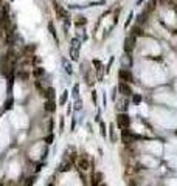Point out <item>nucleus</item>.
<instances>
[{"mask_svg": "<svg viewBox=\"0 0 177 186\" xmlns=\"http://www.w3.org/2000/svg\"><path fill=\"white\" fill-rule=\"evenodd\" d=\"M101 183H103V174L97 171V172H93L90 175V185L92 186H99Z\"/></svg>", "mask_w": 177, "mask_h": 186, "instance_id": "nucleus-10", "label": "nucleus"}, {"mask_svg": "<svg viewBox=\"0 0 177 186\" xmlns=\"http://www.w3.org/2000/svg\"><path fill=\"white\" fill-rule=\"evenodd\" d=\"M99 129H101V135L106 138V136H107V134H106V124L103 123V121H99Z\"/></svg>", "mask_w": 177, "mask_h": 186, "instance_id": "nucleus-23", "label": "nucleus"}, {"mask_svg": "<svg viewBox=\"0 0 177 186\" xmlns=\"http://www.w3.org/2000/svg\"><path fill=\"white\" fill-rule=\"evenodd\" d=\"M62 65H64V71L67 75H73V67H72V64H70V60L68 59H62Z\"/></svg>", "mask_w": 177, "mask_h": 186, "instance_id": "nucleus-15", "label": "nucleus"}, {"mask_svg": "<svg viewBox=\"0 0 177 186\" xmlns=\"http://www.w3.org/2000/svg\"><path fill=\"white\" fill-rule=\"evenodd\" d=\"M110 141L112 143L117 141V135H115V127L113 126H110Z\"/></svg>", "mask_w": 177, "mask_h": 186, "instance_id": "nucleus-22", "label": "nucleus"}, {"mask_svg": "<svg viewBox=\"0 0 177 186\" xmlns=\"http://www.w3.org/2000/svg\"><path fill=\"white\" fill-rule=\"evenodd\" d=\"M53 130V120H50V123H48V132H51Z\"/></svg>", "mask_w": 177, "mask_h": 186, "instance_id": "nucleus-27", "label": "nucleus"}, {"mask_svg": "<svg viewBox=\"0 0 177 186\" xmlns=\"http://www.w3.org/2000/svg\"><path fill=\"white\" fill-rule=\"evenodd\" d=\"M31 76L36 78V79H41L42 76H45V68H42V67H33Z\"/></svg>", "mask_w": 177, "mask_h": 186, "instance_id": "nucleus-12", "label": "nucleus"}, {"mask_svg": "<svg viewBox=\"0 0 177 186\" xmlns=\"http://www.w3.org/2000/svg\"><path fill=\"white\" fill-rule=\"evenodd\" d=\"M143 2H146V0H137V2H135V5H137V6H140Z\"/></svg>", "mask_w": 177, "mask_h": 186, "instance_id": "nucleus-30", "label": "nucleus"}, {"mask_svg": "<svg viewBox=\"0 0 177 186\" xmlns=\"http://www.w3.org/2000/svg\"><path fill=\"white\" fill-rule=\"evenodd\" d=\"M117 126L120 127V129H129V126H130L129 115H126V113H118V116H117Z\"/></svg>", "mask_w": 177, "mask_h": 186, "instance_id": "nucleus-4", "label": "nucleus"}, {"mask_svg": "<svg viewBox=\"0 0 177 186\" xmlns=\"http://www.w3.org/2000/svg\"><path fill=\"white\" fill-rule=\"evenodd\" d=\"M92 101H93V102H95V104H97V93H95V92H93V93H92Z\"/></svg>", "mask_w": 177, "mask_h": 186, "instance_id": "nucleus-28", "label": "nucleus"}, {"mask_svg": "<svg viewBox=\"0 0 177 186\" xmlns=\"http://www.w3.org/2000/svg\"><path fill=\"white\" fill-rule=\"evenodd\" d=\"M34 183H36V175H31V177H28L25 180V185L24 186H33Z\"/></svg>", "mask_w": 177, "mask_h": 186, "instance_id": "nucleus-20", "label": "nucleus"}, {"mask_svg": "<svg viewBox=\"0 0 177 186\" xmlns=\"http://www.w3.org/2000/svg\"><path fill=\"white\" fill-rule=\"evenodd\" d=\"M72 169V161H65V163H62V165L59 166V172H67V171H70Z\"/></svg>", "mask_w": 177, "mask_h": 186, "instance_id": "nucleus-17", "label": "nucleus"}, {"mask_svg": "<svg viewBox=\"0 0 177 186\" xmlns=\"http://www.w3.org/2000/svg\"><path fill=\"white\" fill-rule=\"evenodd\" d=\"M135 42H137V37L134 34H129L128 37L124 39V53L126 54H132V51L135 50Z\"/></svg>", "mask_w": 177, "mask_h": 186, "instance_id": "nucleus-3", "label": "nucleus"}, {"mask_svg": "<svg viewBox=\"0 0 177 186\" xmlns=\"http://www.w3.org/2000/svg\"><path fill=\"white\" fill-rule=\"evenodd\" d=\"M16 78H19L20 81H24V82H26L30 78H31V73H30L28 70H25L24 67H20V70L16 71Z\"/></svg>", "mask_w": 177, "mask_h": 186, "instance_id": "nucleus-9", "label": "nucleus"}, {"mask_svg": "<svg viewBox=\"0 0 177 186\" xmlns=\"http://www.w3.org/2000/svg\"><path fill=\"white\" fill-rule=\"evenodd\" d=\"M132 99H134V102H140V101H141V98L138 96V95H132Z\"/></svg>", "mask_w": 177, "mask_h": 186, "instance_id": "nucleus-25", "label": "nucleus"}, {"mask_svg": "<svg viewBox=\"0 0 177 186\" xmlns=\"http://www.w3.org/2000/svg\"><path fill=\"white\" fill-rule=\"evenodd\" d=\"M64 130V118H61L59 121V132H62Z\"/></svg>", "mask_w": 177, "mask_h": 186, "instance_id": "nucleus-26", "label": "nucleus"}, {"mask_svg": "<svg viewBox=\"0 0 177 186\" xmlns=\"http://www.w3.org/2000/svg\"><path fill=\"white\" fill-rule=\"evenodd\" d=\"M99 186H107V185H104V183H101V185H99Z\"/></svg>", "mask_w": 177, "mask_h": 186, "instance_id": "nucleus-33", "label": "nucleus"}, {"mask_svg": "<svg viewBox=\"0 0 177 186\" xmlns=\"http://www.w3.org/2000/svg\"><path fill=\"white\" fill-rule=\"evenodd\" d=\"M13 104H14V99H13V96H9L8 99H6V102H5V110H11L13 109Z\"/></svg>", "mask_w": 177, "mask_h": 186, "instance_id": "nucleus-19", "label": "nucleus"}, {"mask_svg": "<svg viewBox=\"0 0 177 186\" xmlns=\"http://www.w3.org/2000/svg\"><path fill=\"white\" fill-rule=\"evenodd\" d=\"M132 22H135V14H134L132 11H130V13H129V16H128V19H126V22H124V28L128 30L129 26H130V24H132Z\"/></svg>", "mask_w": 177, "mask_h": 186, "instance_id": "nucleus-16", "label": "nucleus"}, {"mask_svg": "<svg viewBox=\"0 0 177 186\" xmlns=\"http://www.w3.org/2000/svg\"><path fill=\"white\" fill-rule=\"evenodd\" d=\"M44 110L45 112H56V101L55 99H45V104H44Z\"/></svg>", "mask_w": 177, "mask_h": 186, "instance_id": "nucleus-11", "label": "nucleus"}, {"mask_svg": "<svg viewBox=\"0 0 177 186\" xmlns=\"http://www.w3.org/2000/svg\"><path fill=\"white\" fill-rule=\"evenodd\" d=\"M48 31H50V34H51V37L55 39V42L59 44V37H57V33H56V28H55L53 20H48Z\"/></svg>", "mask_w": 177, "mask_h": 186, "instance_id": "nucleus-13", "label": "nucleus"}, {"mask_svg": "<svg viewBox=\"0 0 177 186\" xmlns=\"http://www.w3.org/2000/svg\"><path fill=\"white\" fill-rule=\"evenodd\" d=\"M53 138H55V136H53V134L47 135V138H45V143H47V144H51V143H53Z\"/></svg>", "mask_w": 177, "mask_h": 186, "instance_id": "nucleus-24", "label": "nucleus"}, {"mask_svg": "<svg viewBox=\"0 0 177 186\" xmlns=\"http://www.w3.org/2000/svg\"><path fill=\"white\" fill-rule=\"evenodd\" d=\"M76 166L81 169V171H87L88 168H90V160H88V157L86 154L79 155L78 160H76Z\"/></svg>", "mask_w": 177, "mask_h": 186, "instance_id": "nucleus-6", "label": "nucleus"}, {"mask_svg": "<svg viewBox=\"0 0 177 186\" xmlns=\"http://www.w3.org/2000/svg\"><path fill=\"white\" fill-rule=\"evenodd\" d=\"M128 186H137V185H135V181H134V180H129V183H128Z\"/></svg>", "mask_w": 177, "mask_h": 186, "instance_id": "nucleus-31", "label": "nucleus"}, {"mask_svg": "<svg viewBox=\"0 0 177 186\" xmlns=\"http://www.w3.org/2000/svg\"><path fill=\"white\" fill-rule=\"evenodd\" d=\"M75 109H76V110H79V109H81V101H79V99L76 101V105H75Z\"/></svg>", "mask_w": 177, "mask_h": 186, "instance_id": "nucleus-29", "label": "nucleus"}, {"mask_svg": "<svg viewBox=\"0 0 177 186\" xmlns=\"http://www.w3.org/2000/svg\"><path fill=\"white\" fill-rule=\"evenodd\" d=\"M118 90H120V93L123 95V96H126V98H129V96H132V87L129 85V82H124V81H121L120 84H118Z\"/></svg>", "mask_w": 177, "mask_h": 186, "instance_id": "nucleus-7", "label": "nucleus"}, {"mask_svg": "<svg viewBox=\"0 0 177 186\" xmlns=\"http://www.w3.org/2000/svg\"><path fill=\"white\" fill-rule=\"evenodd\" d=\"M67 99H68V92H67V90H64L62 95H61V98H59V102H57V104H59V105H65Z\"/></svg>", "mask_w": 177, "mask_h": 186, "instance_id": "nucleus-18", "label": "nucleus"}, {"mask_svg": "<svg viewBox=\"0 0 177 186\" xmlns=\"http://www.w3.org/2000/svg\"><path fill=\"white\" fill-rule=\"evenodd\" d=\"M47 186H55V183H48Z\"/></svg>", "mask_w": 177, "mask_h": 186, "instance_id": "nucleus-32", "label": "nucleus"}, {"mask_svg": "<svg viewBox=\"0 0 177 186\" xmlns=\"http://www.w3.org/2000/svg\"><path fill=\"white\" fill-rule=\"evenodd\" d=\"M81 44L82 40L79 37H72L70 39V47H68V54L72 60H79V53H81Z\"/></svg>", "mask_w": 177, "mask_h": 186, "instance_id": "nucleus-2", "label": "nucleus"}, {"mask_svg": "<svg viewBox=\"0 0 177 186\" xmlns=\"http://www.w3.org/2000/svg\"><path fill=\"white\" fill-rule=\"evenodd\" d=\"M87 22H88V19L86 16H82V14H78L75 19L72 20V24L76 26V28H82V26H86L87 25Z\"/></svg>", "mask_w": 177, "mask_h": 186, "instance_id": "nucleus-8", "label": "nucleus"}, {"mask_svg": "<svg viewBox=\"0 0 177 186\" xmlns=\"http://www.w3.org/2000/svg\"><path fill=\"white\" fill-rule=\"evenodd\" d=\"M51 5H53V9H55L57 19H59L61 22H72V14H70V9L65 8L64 5H61L57 0H51Z\"/></svg>", "mask_w": 177, "mask_h": 186, "instance_id": "nucleus-1", "label": "nucleus"}, {"mask_svg": "<svg viewBox=\"0 0 177 186\" xmlns=\"http://www.w3.org/2000/svg\"><path fill=\"white\" fill-rule=\"evenodd\" d=\"M55 95H56V92H55L53 87H47V89L42 92V96H44L45 99H55Z\"/></svg>", "mask_w": 177, "mask_h": 186, "instance_id": "nucleus-14", "label": "nucleus"}, {"mask_svg": "<svg viewBox=\"0 0 177 186\" xmlns=\"http://www.w3.org/2000/svg\"><path fill=\"white\" fill-rule=\"evenodd\" d=\"M73 96H75L76 99H79V85L78 84L73 85Z\"/></svg>", "mask_w": 177, "mask_h": 186, "instance_id": "nucleus-21", "label": "nucleus"}, {"mask_svg": "<svg viewBox=\"0 0 177 186\" xmlns=\"http://www.w3.org/2000/svg\"><path fill=\"white\" fill-rule=\"evenodd\" d=\"M118 79L124 82H132L134 81V75L129 68H120L118 70Z\"/></svg>", "mask_w": 177, "mask_h": 186, "instance_id": "nucleus-5", "label": "nucleus"}]
</instances>
